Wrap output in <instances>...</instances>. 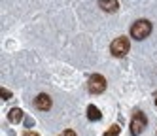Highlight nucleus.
I'll list each match as a JSON object with an SVG mask.
<instances>
[{
	"label": "nucleus",
	"instance_id": "f257e3e1",
	"mask_svg": "<svg viewBox=\"0 0 157 136\" xmlns=\"http://www.w3.org/2000/svg\"><path fill=\"white\" fill-rule=\"evenodd\" d=\"M151 23L148 19H138L134 25L131 27V36L134 40H144V38H148L150 34H151Z\"/></svg>",
	"mask_w": 157,
	"mask_h": 136
},
{
	"label": "nucleus",
	"instance_id": "f03ea898",
	"mask_svg": "<svg viewBox=\"0 0 157 136\" xmlns=\"http://www.w3.org/2000/svg\"><path fill=\"white\" fill-rule=\"evenodd\" d=\"M129 49H131V43H129V40L125 36L116 38L114 42H112V45H110V51H112L114 57H125L129 53Z\"/></svg>",
	"mask_w": 157,
	"mask_h": 136
},
{
	"label": "nucleus",
	"instance_id": "7ed1b4c3",
	"mask_svg": "<svg viewBox=\"0 0 157 136\" xmlns=\"http://www.w3.org/2000/svg\"><path fill=\"white\" fill-rule=\"evenodd\" d=\"M104 89H106V79H104V76L93 74L91 77H89V91H91L93 95L104 93Z\"/></svg>",
	"mask_w": 157,
	"mask_h": 136
},
{
	"label": "nucleus",
	"instance_id": "20e7f679",
	"mask_svg": "<svg viewBox=\"0 0 157 136\" xmlns=\"http://www.w3.org/2000/svg\"><path fill=\"white\" fill-rule=\"evenodd\" d=\"M144 129H146V115H144L142 111H136V113H134V117H132V121H131V132L136 136Z\"/></svg>",
	"mask_w": 157,
	"mask_h": 136
},
{
	"label": "nucleus",
	"instance_id": "39448f33",
	"mask_svg": "<svg viewBox=\"0 0 157 136\" xmlns=\"http://www.w3.org/2000/svg\"><path fill=\"white\" fill-rule=\"evenodd\" d=\"M34 106H36L38 110H42V111H48V110L51 108V96L46 95V93H40V95L34 98Z\"/></svg>",
	"mask_w": 157,
	"mask_h": 136
},
{
	"label": "nucleus",
	"instance_id": "423d86ee",
	"mask_svg": "<svg viewBox=\"0 0 157 136\" xmlns=\"http://www.w3.org/2000/svg\"><path fill=\"white\" fill-rule=\"evenodd\" d=\"M98 6L104 11H108V13H114V11H117V8H119L117 0H98Z\"/></svg>",
	"mask_w": 157,
	"mask_h": 136
},
{
	"label": "nucleus",
	"instance_id": "0eeeda50",
	"mask_svg": "<svg viewBox=\"0 0 157 136\" xmlns=\"http://www.w3.org/2000/svg\"><path fill=\"white\" fill-rule=\"evenodd\" d=\"M21 119H23V110L19 108H12L8 113V121L10 123H21Z\"/></svg>",
	"mask_w": 157,
	"mask_h": 136
},
{
	"label": "nucleus",
	"instance_id": "6e6552de",
	"mask_svg": "<svg viewBox=\"0 0 157 136\" xmlns=\"http://www.w3.org/2000/svg\"><path fill=\"white\" fill-rule=\"evenodd\" d=\"M87 117L91 119V121H98L100 117H102V113H100V110L97 108V106H87Z\"/></svg>",
	"mask_w": 157,
	"mask_h": 136
},
{
	"label": "nucleus",
	"instance_id": "1a4fd4ad",
	"mask_svg": "<svg viewBox=\"0 0 157 136\" xmlns=\"http://www.w3.org/2000/svg\"><path fill=\"white\" fill-rule=\"evenodd\" d=\"M121 129H119V125H112V127L104 132V136H119Z\"/></svg>",
	"mask_w": 157,
	"mask_h": 136
},
{
	"label": "nucleus",
	"instance_id": "9d476101",
	"mask_svg": "<svg viewBox=\"0 0 157 136\" xmlns=\"http://www.w3.org/2000/svg\"><path fill=\"white\" fill-rule=\"evenodd\" d=\"M0 96H2V100H10L12 98V93L8 89H0Z\"/></svg>",
	"mask_w": 157,
	"mask_h": 136
},
{
	"label": "nucleus",
	"instance_id": "9b49d317",
	"mask_svg": "<svg viewBox=\"0 0 157 136\" xmlns=\"http://www.w3.org/2000/svg\"><path fill=\"white\" fill-rule=\"evenodd\" d=\"M59 136H76V132L68 129V130H63V134H59Z\"/></svg>",
	"mask_w": 157,
	"mask_h": 136
},
{
	"label": "nucleus",
	"instance_id": "f8f14e48",
	"mask_svg": "<svg viewBox=\"0 0 157 136\" xmlns=\"http://www.w3.org/2000/svg\"><path fill=\"white\" fill-rule=\"evenodd\" d=\"M27 136H38V134H34V132H29V130H27Z\"/></svg>",
	"mask_w": 157,
	"mask_h": 136
},
{
	"label": "nucleus",
	"instance_id": "ddd939ff",
	"mask_svg": "<svg viewBox=\"0 0 157 136\" xmlns=\"http://www.w3.org/2000/svg\"><path fill=\"white\" fill-rule=\"evenodd\" d=\"M155 106H157V98H155Z\"/></svg>",
	"mask_w": 157,
	"mask_h": 136
}]
</instances>
